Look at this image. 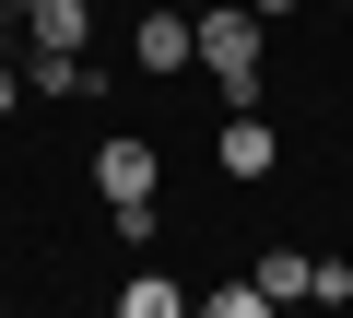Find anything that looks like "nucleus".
I'll return each mask as SVG.
<instances>
[{"mask_svg": "<svg viewBox=\"0 0 353 318\" xmlns=\"http://www.w3.org/2000/svg\"><path fill=\"white\" fill-rule=\"evenodd\" d=\"M12 106H24V71H12V59H0V118H12Z\"/></svg>", "mask_w": 353, "mask_h": 318, "instance_id": "9d476101", "label": "nucleus"}, {"mask_svg": "<svg viewBox=\"0 0 353 318\" xmlns=\"http://www.w3.org/2000/svg\"><path fill=\"white\" fill-rule=\"evenodd\" d=\"M94 36V0H36L24 12V48H83Z\"/></svg>", "mask_w": 353, "mask_h": 318, "instance_id": "0eeeda50", "label": "nucleus"}, {"mask_svg": "<svg viewBox=\"0 0 353 318\" xmlns=\"http://www.w3.org/2000/svg\"><path fill=\"white\" fill-rule=\"evenodd\" d=\"M248 12H259V24H283V12H294V0H248Z\"/></svg>", "mask_w": 353, "mask_h": 318, "instance_id": "f8f14e48", "label": "nucleus"}, {"mask_svg": "<svg viewBox=\"0 0 353 318\" xmlns=\"http://www.w3.org/2000/svg\"><path fill=\"white\" fill-rule=\"evenodd\" d=\"M130 59L153 71V83H176L201 59V12H176V0H141V24H130Z\"/></svg>", "mask_w": 353, "mask_h": 318, "instance_id": "7ed1b4c3", "label": "nucleus"}, {"mask_svg": "<svg viewBox=\"0 0 353 318\" xmlns=\"http://www.w3.org/2000/svg\"><path fill=\"white\" fill-rule=\"evenodd\" d=\"M201 318H271V295H259V283H212V295H201Z\"/></svg>", "mask_w": 353, "mask_h": 318, "instance_id": "1a4fd4ad", "label": "nucleus"}, {"mask_svg": "<svg viewBox=\"0 0 353 318\" xmlns=\"http://www.w3.org/2000/svg\"><path fill=\"white\" fill-rule=\"evenodd\" d=\"M0 48H24V12H12V0H0Z\"/></svg>", "mask_w": 353, "mask_h": 318, "instance_id": "9b49d317", "label": "nucleus"}, {"mask_svg": "<svg viewBox=\"0 0 353 318\" xmlns=\"http://www.w3.org/2000/svg\"><path fill=\"white\" fill-rule=\"evenodd\" d=\"M248 283H259L271 306H318V259H306V248H259V271H248Z\"/></svg>", "mask_w": 353, "mask_h": 318, "instance_id": "423d86ee", "label": "nucleus"}, {"mask_svg": "<svg viewBox=\"0 0 353 318\" xmlns=\"http://www.w3.org/2000/svg\"><path fill=\"white\" fill-rule=\"evenodd\" d=\"M24 95H71V106H94V95H106V59H94V48H24Z\"/></svg>", "mask_w": 353, "mask_h": 318, "instance_id": "20e7f679", "label": "nucleus"}, {"mask_svg": "<svg viewBox=\"0 0 353 318\" xmlns=\"http://www.w3.org/2000/svg\"><path fill=\"white\" fill-rule=\"evenodd\" d=\"M259 48H271V24L248 12V0H212V12H201V71H212L236 106H259Z\"/></svg>", "mask_w": 353, "mask_h": 318, "instance_id": "f257e3e1", "label": "nucleus"}, {"mask_svg": "<svg viewBox=\"0 0 353 318\" xmlns=\"http://www.w3.org/2000/svg\"><path fill=\"white\" fill-rule=\"evenodd\" d=\"M341 12H353V0H341Z\"/></svg>", "mask_w": 353, "mask_h": 318, "instance_id": "4468645a", "label": "nucleus"}, {"mask_svg": "<svg viewBox=\"0 0 353 318\" xmlns=\"http://www.w3.org/2000/svg\"><path fill=\"white\" fill-rule=\"evenodd\" d=\"M271 166H283V130H271L259 106H236V118H224V177H271Z\"/></svg>", "mask_w": 353, "mask_h": 318, "instance_id": "39448f33", "label": "nucleus"}, {"mask_svg": "<svg viewBox=\"0 0 353 318\" xmlns=\"http://www.w3.org/2000/svg\"><path fill=\"white\" fill-rule=\"evenodd\" d=\"M118 318H201V295H176L165 271H130L118 283Z\"/></svg>", "mask_w": 353, "mask_h": 318, "instance_id": "6e6552de", "label": "nucleus"}, {"mask_svg": "<svg viewBox=\"0 0 353 318\" xmlns=\"http://www.w3.org/2000/svg\"><path fill=\"white\" fill-rule=\"evenodd\" d=\"M94 201H106V212H153V201H165V153H153L141 130H106V141H94Z\"/></svg>", "mask_w": 353, "mask_h": 318, "instance_id": "f03ea898", "label": "nucleus"}, {"mask_svg": "<svg viewBox=\"0 0 353 318\" xmlns=\"http://www.w3.org/2000/svg\"><path fill=\"white\" fill-rule=\"evenodd\" d=\"M271 318H306V306H271Z\"/></svg>", "mask_w": 353, "mask_h": 318, "instance_id": "ddd939ff", "label": "nucleus"}]
</instances>
